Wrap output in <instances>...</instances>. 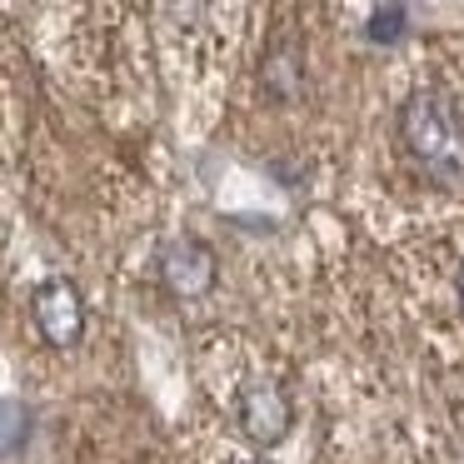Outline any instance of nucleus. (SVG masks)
I'll list each match as a JSON object with an SVG mask.
<instances>
[{
  "mask_svg": "<svg viewBox=\"0 0 464 464\" xmlns=\"http://www.w3.org/2000/svg\"><path fill=\"white\" fill-rule=\"evenodd\" d=\"M240 464H255V459H240Z\"/></svg>",
  "mask_w": 464,
  "mask_h": 464,
  "instance_id": "obj_8",
  "label": "nucleus"
},
{
  "mask_svg": "<svg viewBox=\"0 0 464 464\" xmlns=\"http://www.w3.org/2000/svg\"><path fill=\"white\" fill-rule=\"evenodd\" d=\"M31 314H35V330L45 334V344H55V350L81 344V334H85V295H81L75 280H45L41 290L31 295Z\"/></svg>",
  "mask_w": 464,
  "mask_h": 464,
  "instance_id": "obj_4",
  "label": "nucleus"
},
{
  "mask_svg": "<svg viewBox=\"0 0 464 464\" xmlns=\"http://www.w3.org/2000/svg\"><path fill=\"white\" fill-rule=\"evenodd\" d=\"M295 61H300L295 41H285L280 51H270V61H265V85H270L275 95H285V101L295 95Z\"/></svg>",
  "mask_w": 464,
  "mask_h": 464,
  "instance_id": "obj_5",
  "label": "nucleus"
},
{
  "mask_svg": "<svg viewBox=\"0 0 464 464\" xmlns=\"http://www.w3.org/2000/svg\"><path fill=\"white\" fill-rule=\"evenodd\" d=\"M404 21H410V11H404V5H384V11L370 15V35H374V41H400Z\"/></svg>",
  "mask_w": 464,
  "mask_h": 464,
  "instance_id": "obj_6",
  "label": "nucleus"
},
{
  "mask_svg": "<svg viewBox=\"0 0 464 464\" xmlns=\"http://www.w3.org/2000/svg\"><path fill=\"white\" fill-rule=\"evenodd\" d=\"M400 140L440 185L464 180V105L454 95L420 91L400 105Z\"/></svg>",
  "mask_w": 464,
  "mask_h": 464,
  "instance_id": "obj_1",
  "label": "nucleus"
},
{
  "mask_svg": "<svg viewBox=\"0 0 464 464\" xmlns=\"http://www.w3.org/2000/svg\"><path fill=\"white\" fill-rule=\"evenodd\" d=\"M454 290H459V304H464V265H459V275H454Z\"/></svg>",
  "mask_w": 464,
  "mask_h": 464,
  "instance_id": "obj_7",
  "label": "nucleus"
},
{
  "mask_svg": "<svg viewBox=\"0 0 464 464\" xmlns=\"http://www.w3.org/2000/svg\"><path fill=\"white\" fill-rule=\"evenodd\" d=\"M155 275H160V285L175 300H200V295H210L215 280H220V260H215V250L200 235H175V240H165L160 255H155Z\"/></svg>",
  "mask_w": 464,
  "mask_h": 464,
  "instance_id": "obj_2",
  "label": "nucleus"
},
{
  "mask_svg": "<svg viewBox=\"0 0 464 464\" xmlns=\"http://www.w3.org/2000/svg\"><path fill=\"white\" fill-rule=\"evenodd\" d=\"M235 420L255 444H280L295 424V404L275 380H245L235 394Z\"/></svg>",
  "mask_w": 464,
  "mask_h": 464,
  "instance_id": "obj_3",
  "label": "nucleus"
}]
</instances>
